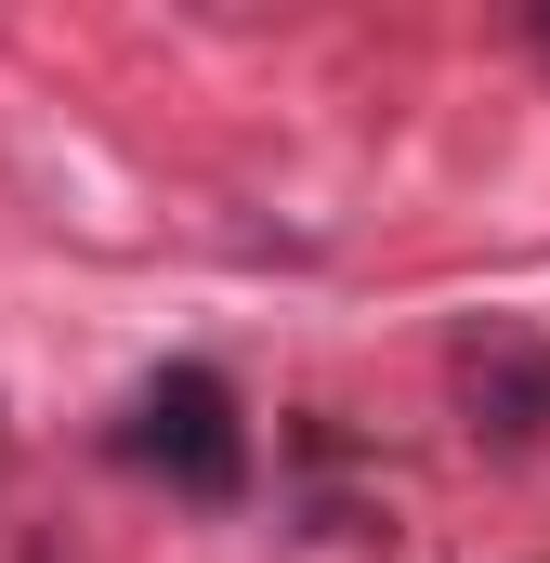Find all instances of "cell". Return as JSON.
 <instances>
[{"label": "cell", "mask_w": 550, "mask_h": 563, "mask_svg": "<svg viewBox=\"0 0 550 563\" xmlns=\"http://www.w3.org/2000/svg\"><path fill=\"white\" fill-rule=\"evenodd\" d=\"M119 459H132L144 485H170V498H197V511H237L250 498V407H237V380L223 367H144L132 420H119Z\"/></svg>", "instance_id": "cell-1"}, {"label": "cell", "mask_w": 550, "mask_h": 563, "mask_svg": "<svg viewBox=\"0 0 550 563\" xmlns=\"http://www.w3.org/2000/svg\"><path fill=\"white\" fill-rule=\"evenodd\" d=\"M446 394H459V432L485 459H525L550 445V328L538 314H472L446 341Z\"/></svg>", "instance_id": "cell-2"}, {"label": "cell", "mask_w": 550, "mask_h": 563, "mask_svg": "<svg viewBox=\"0 0 550 563\" xmlns=\"http://www.w3.org/2000/svg\"><path fill=\"white\" fill-rule=\"evenodd\" d=\"M512 40H525V66L550 79V0H525V13H512Z\"/></svg>", "instance_id": "cell-3"}]
</instances>
